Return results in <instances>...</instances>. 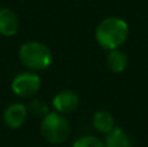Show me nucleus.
I'll list each match as a JSON object with an SVG mask.
<instances>
[{
	"instance_id": "obj_1",
	"label": "nucleus",
	"mask_w": 148,
	"mask_h": 147,
	"mask_svg": "<svg viewBox=\"0 0 148 147\" xmlns=\"http://www.w3.org/2000/svg\"><path fill=\"white\" fill-rule=\"evenodd\" d=\"M129 38V25L121 17L110 16L99 22L95 30L97 44L105 51L120 48Z\"/></svg>"
},
{
	"instance_id": "obj_2",
	"label": "nucleus",
	"mask_w": 148,
	"mask_h": 147,
	"mask_svg": "<svg viewBox=\"0 0 148 147\" xmlns=\"http://www.w3.org/2000/svg\"><path fill=\"white\" fill-rule=\"evenodd\" d=\"M20 61L31 72H39L51 67L53 61L52 52L44 43L38 41H29L20 47Z\"/></svg>"
},
{
	"instance_id": "obj_3",
	"label": "nucleus",
	"mask_w": 148,
	"mask_h": 147,
	"mask_svg": "<svg viewBox=\"0 0 148 147\" xmlns=\"http://www.w3.org/2000/svg\"><path fill=\"white\" fill-rule=\"evenodd\" d=\"M70 124L64 115L59 112H48L42 119L40 133L47 142L52 145L64 143L70 135Z\"/></svg>"
},
{
	"instance_id": "obj_4",
	"label": "nucleus",
	"mask_w": 148,
	"mask_h": 147,
	"mask_svg": "<svg viewBox=\"0 0 148 147\" xmlns=\"http://www.w3.org/2000/svg\"><path fill=\"white\" fill-rule=\"evenodd\" d=\"M42 80L35 72H23L17 74L12 81V91L20 98H31L40 90Z\"/></svg>"
},
{
	"instance_id": "obj_5",
	"label": "nucleus",
	"mask_w": 148,
	"mask_h": 147,
	"mask_svg": "<svg viewBox=\"0 0 148 147\" xmlns=\"http://www.w3.org/2000/svg\"><path fill=\"white\" fill-rule=\"evenodd\" d=\"M52 106L55 111L61 115L72 113L79 106V96L73 90H62L53 96Z\"/></svg>"
},
{
	"instance_id": "obj_6",
	"label": "nucleus",
	"mask_w": 148,
	"mask_h": 147,
	"mask_svg": "<svg viewBox=\"0 0 148 147\" xmlns=\"http://www.w3.org/2000/svg\"><path fill=\"white\" fill-rule=\"evenodd\" d=\"M29 116V109L26 106H23L22 103H13L9 107H7V109L4 111L3 115V120L4 124L10 129H18L21 128L25 121L27 120Z\"/></svg>"
},
{
	"instance_id": "obj_7",
	"label": "nucleus",
	"mask_w": 148,
	"mask_h": 147,
	"mask_svg": "<svg viewBox=\"0 0 148 147\" xmlns=\"http://www.w3.org/2000/svg\"><path fill=\"white\" fill-rule=\"evenodd\" d=\"M20 30V18L9 8L0 9V34L4 36H13Z\"/></svg>"
},
{
	"instance_id": "obj_8",
	"label": "nucleus",
	"mask_w": 148,
	"mask_h": 147,
	"mask_svg": "<svg viewBox=\"0 0 148 147\" xmlns=\"http://www.w3.org/2000/svg\"><path fill=\"white\" fill-rule=\"evenodd\" d=\"M103 143L104 147H131L129 134L120 126H114L109 133H107Z\"/></svg>"
},
{
	"instance_id": "obj_9",
	"label": "nucleus",
	"mask_w": 148,
	"mask_h": 147,
	"mask_svg": "<svg viewBox=\"0 0 148 147\" xmlns=\"http://www.w3.org/2000/svg\"><path fill=\"white\" fill-rule=\"evenodd\" d=\"M107 67L110 72L113 73H122L126 70L129 65V59L126 56V54L123 51H121L120 48L112 49V51H108L107 55Z\"/></svg>"
},
{
	"instance_id": "obj_10",
	"label": "nucleus",
	"mask_w": 148,
	"mask_h": 147,
	"mask_svg": "<svg viewBox=\"0 0 148 147\" xmlns=\"http://www.w3.org/2000/svg\"><path fill=\"white\" fill-rule=\"evenodd\" d=\"M92 126L95 130H97L101 134H107L109 133L114 125V119H113L112 113L108 111H97L92 116Z\"/></svg>"
},
{
	"instance_id": "obj_11",
	"label": "nucleus",
	"mask_w": 148,
	"mask_h": 147,
	"mask_svg": "<svg viewBox=\"0 0 148 147\" xmlns=\"http://www.w3.org/2000/svg\"><path fill=\"white\" fill-rule=\"evenodd\" d=\"M27 109L33 116L42 117V119L49 112L48 104H47L44 100H42V99H33V100L30 102V104H29Z\"/></svg>"
},
{
	"instance_id": "obj_12",
	"label": "nucleus",
	"mask_w": 148,
	"mask_h": 147,
	"mask_svg": "<svg viewBox=\"0 0 148 147\" xmlns=\"http://www.w3.org/2000/svg\"><path fill=\"white\" fill-rule=\"evenodd\" d=\"M72 147H104L101 139L94 135H83L73 143Z\"/></svg>"
}]
</instances>
